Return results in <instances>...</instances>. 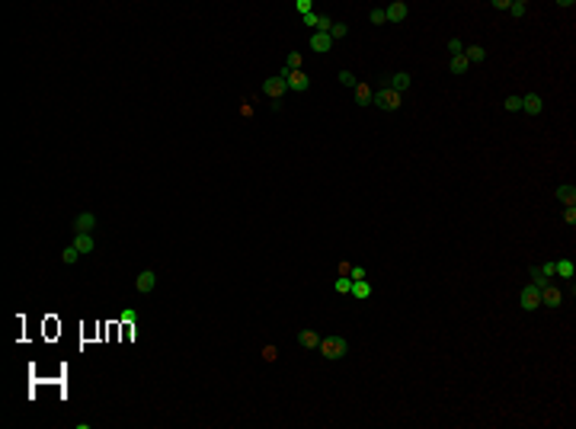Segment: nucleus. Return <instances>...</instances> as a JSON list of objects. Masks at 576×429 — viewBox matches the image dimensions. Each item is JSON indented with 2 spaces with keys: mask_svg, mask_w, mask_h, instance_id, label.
I'll use <instances>...</instances> for the list:
<instances>
[{
  "mask_svg": "<svg viewBox=\"0 0 576 429\" xmlns=\"http://www.w3.org/2000/svg\"><path fill=\"white\" fill-rule=\"evenodd\" d=\"M349 353V343L342 340V336H320V356L330 359V362H336Z\"/></svg>",
  "mask_w": 576,
  "mask_h": 429,
  "instance_id": "obj_1",
  "label": "nucleus"
},
{
  "mask_svg": "<svg viewBox=\"0 0 576 429\" xmlns=\"http://www.w3.org/2000/svg\"><path fill=\"white\" fill-rule=\"evenodd\" d=\"M371 106L384 109V112H397V109L403 106V96H400V93H394L391 87H381L378 93H375V99H371Z\"/></svg>",
  "mask_w": 576,
  "mask_h": 429,
  "instance_id": "obj_2",
  "label": "nucleus"
},
{
  "mask_svg": "<svg viewBox=\"0 0 576 429\" xmlns=\"http://www.w3.org/2000/svg\"><path fill=\"white\" fill-rule=\"evenodd\" d=\"M519 304H522V311H538V307H541V288L534 282H528L519 292Z\"/></svg>",
  "mask_w": 576,
  "mask_h": 429,
  "instance_id": "obj_3",
  "label": "nucleus"
},
{
  "mask_svg": "<svg viewBox=\"0 0 576 429\" xmlns=\"http://www.w3.org/2000/svg\"><path fill=\"white\" fill-rule=\"evenodd\" d=\"M279 77H285V81H288V90H295V93H304V90L311 87V77H308L304 71H288V67H282Z\"/></svg>",
  "mask_w": 576,
  "mask_h": 429,
  "instance_id": "obj_4",
  "label": "nucleus"
},
{
  "mask_svg": "<svg viewBox=\"0 0 576 429\" xmlns=\"http://www.w3.org/2000/svg\"><path fill=\"white\" fill-rule=\"evenodd\" d=\"M282 93H288V81H285V77H269V81L266 84H262V96H269V99H279Z\"/></svg>",
  "mask_w": 576,
  "mask_h": 429,
  "instance_id": "obj_5",
  "label": "nucleus"
},
{
  "mask_svg": "<svg viewBox=\"0 0 576 429\" xmlns=\"http://www.w3.org/2000/svg\"><path fill=\"white\" fill-rule=\"evenodd\" d=\"M541 304H544V307H560V304H563V288L548 282V285L541 288Z\"/></svg>",
  "mask_w": 576,
  "mask_h": 429,
  "instance_id": "obj_6",
  "label": "nucleus"
},
{
  "mask_svg": "<svg viewBox=\"0 0 576 429\" xmlns=\"http://www.w3.org/2000/svg\"><path fill=\"white\" fill-rule=\"evenodd\" d=\"M154 288H157V272H154V269H144V272H138V279H135V292L150 295Z\"/></svg>",
  "mask_w": 576,
  "mask_h": 429,
  "instance_id": "obj_7",
  "label": "nucleus"
},
{
  "mask_svg": "<svg viewBox=\"0 0 576 429\" xmlns=\"http://www.w3.org/2000/svg\"><path fill=\"white\" fill-rule=\"evenodd\" d=\"M522 112H525V115H541V112H544L541 93H525V96H522Z\"/></svg>",
  "mask_w": 576,
  "mask_h": 429,
  "instance_id": "obj_8",
  "label": "nucleus"
},
{
  "mask_svg": "<svg viewBox=\"0 0 576 429\" xmlns=\"http://www.w3.org/2000/svg\"><path fill=\"white\" fill-rule=\"evenodd\" d=\"M93 227H96V215L93 212H80L74 218V234H93Z\"/></svg>",
  "mask_w": 576,
  "mask_h": 429,
  "instance_id": "obj_9",
  "label": "nucleus"
},
{
  "mask_svg": "<svg viewBox=\"0 0 576 429\" xmlns=\"http://www.w3.org/2000/svg\"><path fill=\"white\" fill-rule=\"evenodd\" d=\"M384 16H388L391 23H403V19L410 16V4H403V0H397V4L384 7Z\"/></svg>",
  "mask_w": 576,
  "mask_h": 429,
  "instance_id": "obj_10",
  "label": "nucleus"
},
{
  "mask_svg": "<svg viewBox=\"0 0 576 429\" xmlns=\"http://www.w3.org/2000/svg\"><path fill=\"white\" fill-rule=\"evenodd\" d=\"M388 87L394 90V93H400V96H403V93H407V90L413 87V77H410L407 71H400V74H394L391 81H388Z\"/></svg>",
  "mask_w": 576,
  "mask_h": 429,
  "instance_id": "obj_11",
  "label": "nucleus"
},
{
  "mask_svg": "<svg viewBox=\"0 0 576 429\" xmlns=\"http://www.w3.org/2000/svg\"><path fill=\"white\" fill-rule=\"evenodd\" d=\"M311 48H314L317 55H327L330 48H333V38H330V32H314V35H311Z\"/></svg>",
  "mask_w": 576,
  "mask_h": 429,
  "instance_id": "obj_12",
  "label": "nucleus"
},
{
  "mask_svg": "<svg viewBox=\"0 0 576 429\" xmlns=\"http://www.w3.org/2000/svg\"><path fill=\"white\" fill-rule=\"evenodd\" d=\"M554 276H560V279H567V282H573L576 263H573V259H557V263H554Z\"/></svg>",
  "mask_w": 576,
  "mask_h": 429,
  "instance_id": "obj_13",
  "label": "nucleus"
},
{
  "mask_svg": "<svg viewBox=\"0 0 576 429\" xmlns=\"http://www.w3.org/2000/svg\"><path fill=\"white\" fill-rule=\"evenodd\" d=\"M74 247L80 250V256H87V253H93L96 241H93V234H74Z\"/></svg>",
  "mask_w": 576,
  "mask_h": 429,
  "instance_id": "obj_14",
  "label": "nucleus"
},
{
  "mask_svg": "<svg viewBox=\"0 0 576 429\" xmlns=\"http://www.w3.org/2000/svg\"><path fill=\"white\" fill-rule=\"evenodd\" d=\"M464 58H468V64H480V61H487V48L483 45H468L464 48Z\"/></svg>",
  "mask_w": 576,
  "mask_h": 429,
  "instance_id": "obj_15",
  "label": "nucleus"
},
{
  "mask_svg": "<svg viewBox=\"0 0 576 429\" xmlns=\"http://www.w3.org/2000/svg\"><path fill=\"white\" fill-rule=\"evenodd\" d=\"M352 298H359V301H368L371 298V285H368V279H359V282H352Z\"/></svg>",
  "mask_w": 576,
  "mask_h": 429,
  "instance_id": "obj_16",
  "label": "nucleus"
},
{
  "mask_svg": "<svg viewBox=\"0 0 576 429\" xmlns=\"http://www.w3.org/2000/svg\"><path fill=\"white\" fill-rule=\"evenodd\" d=\"M298 343H301V349H320V336H317L314 330H301V333H298Z\"/></svg>",
  "mask_w": 576,
  "mask_h": 429,
  "instance_id": "obj_17",
  "label": "nucleus"
},
{
  "mask_svg": "<svg viewBox=\"0 0 576 429\" xmlns=\"http://www.w3.org/2000/svg\"><path fill=\"white\" fill-rule=\"evenodd\" d=\"M371 99H375V93H371L365 84H356V103L359 106H371Z\"/></svg>",
  "mask_w": 576,
  "mask_h": 429,
  "instance_id": "obj_18",
  "label": "nucleus"
},
{
  "mask_svg": "<svg viewBox=\"0 0 576 429\" xmlns=\"http://www.w3.org/2000/svg\"><path fill=\"white\" fill-rule=\"evenodd\" d=\"M557 199L563 205H576V186H557Z\"/></svg>",
  "mask_w": 576,
  "mask_h": 429,
  "instance_id": "obj_19",
  "label": "nucleus"
},
{
  "mask_svg": "<svg viewBox=\"0 0 576 429\" xmlns=\"http://www.w3.org/2000/svg\"><path fill=\"white\" fill-rule=\"evenodd\" d=\"M448 67H451V74H464L471 64H468V58H464V55H454L451 61H448Z\"/></svg>",
  "mask_w": 576,
  "mask_h": 429,
  "instance_id": "obj_20",
  "label": "nucleus"
},
{
  "mask_svg": "<svg viewBox=\"0 0 576 429\" xmlns=\"http://www.w3.org/2000/svg\"><path fill=\"white\" fill-rule=\"evenodd\" d=\"M509 13L515 19H522L525 13H528V4H525V0H509Z\"/></svg>",
  "mask_w": 576,
  "mask_h": 429,
  "instance_id": "obj_21",
  "label": "nucleus"
},
{
  "mask_svg": "<svg viewBox=\"0 0 576 429\" xmlns=\"http://www.w3.org/2000/svg\"><path fill=\"white\" fill-rule=\"evenodd\" d=\"M528 276H531V282H534V285H538V288H544V285H548V282H551V279H548V276H544V272H541V266H531V272H528Z\"/></svg>",
  "mask_w": 576,
  "mask_h": 429,
  "instance_id": "obj_22",
  "label": "nucleus"
},
{
  "mask_svg": "<svg viewBox=\"0 0 576 429\" xmlns=\"http://www.w3.org/2000/svg\"><path fill=\"white\" fill-rule=\"evenodd\" d=\"M333 288H336L339 295H349V292H352V279H349V276H339L336 282H333Z\"/></svg>",
  "mask_w": 576,
  "mask_h": 429,
  "instance_id": "obj_23",
  "label": "nucleus"
},
{
  "mask_svg": "<svg viewBox=\"0 0 576 429\" xmlns=\"http://www.w3.org/2000/svg\"><path fill=\"white\" fill-rule=\"evenodd\" d=\"M61 259H64V263H67V266H74V263H77V259H80V250H77V247H74V244H70V247H64V253H61Z\"/></svg>",
  "mask_w": 576,
  "mask_h": 429,
  "instance_id": "obj_24",
  "label": "nucleus"
},
{
  "mask_svg": "<svg viewBox=\"0 0 576 429\" xmlns=\"http://www.w3.org/2000/svg\"><path fill=\"white\" fill-rule=\"evenodd\" d=\"M503 106H506V112H522V96H506V103H503Z\"/></svg>",
  "mask_w": 576,
  "mask_h": 429,
  "instance_id": "obj_25",
  "label": "nucleus"
},
{
  "mask_svg": "<svg viewBox=\"0 0 576 429\" xmlns=\"http://www.w3.org/2000/svg\"><path fill=\"white\" fill-rule=\"evenodd\" d=\"M346 32H349V26H346V23H333V29H330V38L336 42V38H342Z\"/></svg>",
  "mask_w": 576,
  "mask_h": 429,
  "instance_id": "obj_26",
  "label": "nucleus"
},
{
  "mask_svg": "<svg viewBox=\"0 0 576 429\" xmlns=\"http://www.w3.org/2000/svg\"><path fill=\"white\" fill-rule=\"evenodd\" d=\"M448 52H451V58L464 55V42H461V38H448Z\"/></svg>",
  "mask_w": 576,
  "mask_h": 429,
  "instance_id": "obj_27",
  "label": "nucleus"
},
{
  "mask_svg": "<svg viewBox=\"0 0 576 429\" xmlns=\"http://www.w3.org/2000/svg\"><path fill=\"white\" fill-rule=\"evenodd\" d=\"M339 84L342 87H356L359 81H356V74H352V71H339Z\"/></svg>",
  "mask_w": 576,
  "mask_h": 429,
  "instance_id": "obj_28",
  "label": "nucleus"
},
{
  "mask_svg": "<svg viewBox=\"0 0 576 429\" xmlns=\"http://www.w3.org/2000/svg\"><path fill=\"white\" fill-rule=\"evenodd\" d=\"M563 224H576V205H567V208H563Z\"/></svg>",
  "mask_w": 576,
  "mask_h": 429,
  "instance_id": "obj_29",
  "label": "nucleus"
},
{
  "mask_svg": "<svg viewBox=\"0 0 576 429\" xmlns=\"http://www.w3.org/2000/svg\"><path fill=\"white\" fill-rule=\"evenodd\" d=\"M371 23H375V26H381V23H388V16H384V7H378V10H371Z\"/></svg>",
  "mask_w": 576,
  "mask_h": 429,
  "instance_id": "obj_30",
  "label": "nucleus"
},
{
  "mask_svg": "<svg viewBox=\"0 0 576 429\" xmlns=\"http://www.w3.org/2000/svg\"><path fill=\"white\" fill-rule=\"evenodd\" d=\"M333 29V19L330 16H317V32H330Z\"/></svg>",
  "mask_w": 576,
  "mask_h": 429,
  "instance_id": "obj_31",
  "label": "nucleus"
},
{
  "mask_svg": "<svg viewBox=\"0 0 576 429\" xmlns=\"http://www.w3.org/2000/svg\"><path fill=\"white\" fill-rule=\"evenodd\" d=\"M285 67H288V71H301V55H298V52H291V55H288V64H285Z\"/></svg>",
  "mask_w": 576,
  "mask_h": 429,
  "instance_id": "obj_32",
  "label": "nucleus"
},
{
  "mask_svg": "<svg viewBox=\"0 0 576 429\" xmlns=\"http://www.w3.org/2000/svg\"><path fill=\"white\" fill-rule=\"evenodd\" d=\"M262 359H266V362H276V359H279V349H276V346H262Z\"/></svg>",
  "mask_w": 576,
  "mask_h": 429,
  "instance_id": "obj_33",
  "label": "nucleus"
},
{
  "mask_svg": "<svg viewBox=\"0 0 576 429\" xmlns=\"http://www.w3.org/2000/svg\"><path fill=\"white\" fill-rule=\"evenodd\" d=\"M349 279H352V282H359V279H365V269H362V266H349V272H346Z\"/></svg>",
  "mask_w": 576,
  "mask_h": 429,
  "instance_id": "obj_34",
  "label": "nucleus"
},
{
  "mask_svg": "<svg viewBox=\"0 0 576 429\" xmlns=\"http://www.w3.org/2000/svg\"><path fill=\"white\" fill-rule=\"evenodd\" d=\"M298 10H301V16H308L311 13V0H298V4H295Z\"/></svg>",
  "mask_w": 576,
  "mask_h": 429,
  "instance_id": "obj_35",
  "label": "nucleus"
},
{
  "mask_svg": "<svg viewBox=\"0 0 576 429\" xmlns=\"http://www.w3.org/2000/svg\"><path fill=\"white\" fill-rule=\"evenodd\" d=\"M301 19H304V26H311V29L317 32V16H314V13H308V16H301Z\"/></svg>",
  "mask_w": 576,
  "mask_h": 429,
  "instance_id": "obj_36",
  "label": "nucleus"
},
{
  "mask_svg": "<svg viewBox=\"0 0 576 429\" xmlns=\"http://www.w3.org/2000/svg\"><path fill=\"white\" fill-rule=\"evenodd\" d=\"M240 115H244V119L253 115V103H244V106H240Z\"/></svg>",
  "mask_w": 576,
  "mask_h": 429,
  "instance_id": "obj_37",
  "label": "nucleus"
},
{
  "mask_svg": "<svg viewBox=\"0 0 576 429\" xmlns=\"http://www.w3.org/2000/svg\"><path fill=\"white\" fill-rule=\"evenodd\" d=\"M135 317H138V314L131 311V307H125V311H122V321H125V324H131V321H135Z\"/></svg>",
  "mask_w": 576,
  "mask_h": 429,
  "instance_id": "obj_38",
  "label": "nucleus"
}]
</instances>
